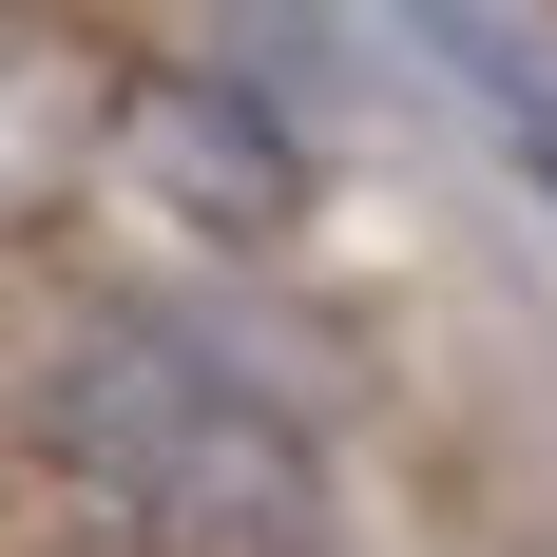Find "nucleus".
<instances>
[{
    "label": "nucleus",
    "instance_id": "obj_1",
    "mask_svg": "<svg viewBox=\"0 0 557 557\" xmlns=\"http://www.w3.org/2000/svg\"><path fill=\"white\" fill-rule=\"evenodd\" d=\"M20 423L115 557H327L346 539V461L308 443V404L250 385L231 327L173 288H77L39 327Z\"/></svg>",
    "mask_w": 557,
    "mask_h": 557
},
{
    "label": "nucleus",
    "instance_id": "obj_4",
    "mask_svg": "<svg viewBox=\"0 0 557 557\" xmlns=\"http://www.w3.org/2000/svg\"><path fill=\"white\" fill-rule=\"evenodd\" d=\"M212 39H231V77H250L288 135H327V115L366 97V77H346V20H327V0H212Z\"/></svg>",
    "mask_w": 557,
    "mask_h": 557
},
{
    "label": "nucleus",
    "instance_id": "obj_2",
    "mask_svg": "<svg viewBox=\"0 0 557 557\" xmlns=\"http://www.w3.org/2000/svg\"><path fill=\"white\" fill-rule=\"evenodd\" d=\"M97 154L135 173L173 231H231V250H270V231H308V154H327V135H288L250 77H212V58H115Z\"/></svg>",
    "mask_w": 557,
    "mask_h": 557
},
{
    "label": "nucleus",
    "instance_id": "obj_3",
    "mask_svg": "<svg viewBox=\"0 0 557 557\" xmlns=\"http://www.w3.org/2000/svg\"><path fill=\"white\" fill-rule=\"evenodd\" d=\"M366 20L443 77V115L519 173V193H539V212H557V58H539V20H519V0H366Z\"/></svg>",
    "mask_w": 557,
    "mask_h": 557
}]
</instances>
